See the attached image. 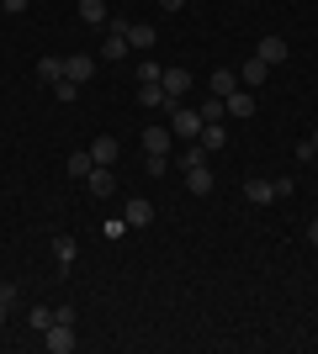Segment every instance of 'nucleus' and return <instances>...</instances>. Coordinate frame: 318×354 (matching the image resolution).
<instances>
[{
	"label": "nucleus",
	"instance_id": "f257e3e1",
	"mask_svg": "<svg viewBox=\"0 0 318 354\" xmlns=\"http://www.w3.org/2000/svg\"><path fill=\"white\" fill-rule=\"evenodd\" d=\"M127 27H133V21H112V27H106V43H101V53H96V59H106V64H122L127 59V53H133V43H127Z\"/></svg>",
	"mask_w": 318,
	"mask_h": 354
},
{
	"label": "nucleus",
	"instance_id": "f03ea898",
	"mask_svg": "<svg viewBox=\"0 0 318 354\" xmlns=\"http://www.w3.org/2000/svg\"><path fill=\"white\" fill-rule=\"evenodd\" d=\"M170 133H175V138H186V143H197V138H202V111H197V106H170Z\"/></svg>",
	"mask_w": 318,
	"mask_h": 354
},
{
	"label": "nucleus",
	"instance_id": "7ed1b4c3",
	"mask_svg": "<svg viewBox=\"0 0 318 354\" xmlns=\"http://www.w3.org/2000/svg\"><path fill=\"white\" fill-rule=\"evenodd\" d=\"M159 85H165L170 106H181L186 95H191V85H197V80H191V69H165V74H159Z\"/></svg>",
	"mask_w": 318,
	"mask_h": 354
},
{
	"label": "nucleus",
	"instance_id": "20e7f679",
	"mask_svg": "<svg viewBox=\"0 0 318 354\" xmlns=\"http://www.w3.org/2000/svg\"><path fill=\"white\" fill-rule=\"evenodd\" d=\"M96 53H69V59H64V80H75V85H85V80H91L96 74Z\"/></svg>",
	"mask_w": 318,
	"mask_h": 354
},
{
	"label": "nucleus",
	"instance_id": "39448f33",
	"mask_svg": "<svg viewBox=\"0 0 318 354\" xmlns=\"http://www.w3.org/2000/svg\"><path fill=\"white\" fill-rule=\"evenodd\" d=\"M43 344L53 354H69V349H75V323H48L43 328Z\"/></svg>",
	"mask_w": 318,
	"mask_h": 354
},
{
	"label": "nucleus",
	"instance_id": "423d86ee",
	"mask_svg": "<svg viewBox=\"0 0 318 354\" xmlns=\"http://www.w3.org/2000/svg\"><path fill=\"white\" fill-rule=\"evenodd\" d=\"M244 201H249V207H271V201H276V180L249 175V180H244Z\"/></svg>",
	"mask_w": 318,
	"mask_h": 354
},
{
	"label": "nucleus",
	"instance_id": "0eeeda50",
	"mask_svg": "<svg viewBox=\"0 0 318 354\" xmlns=\"http://www.w3.org/2000/svg\"><path fill=\"white\" fill-rule=\"evenodd\" d=\"M85 191H91V196H112V191H117V169H106V164H96L91 175H85Z\"/></svg>",
	"mask_w": 318,
	"mask_h": 354
},
{
	"label": "nucleus",
	"instance_id": "6e6552de",
	"mask_svg": "<svg viewBox=\"0 0 318 354\" xmlns=\"http://www.w3.org/2000/svg\"><path fill=\"white\" fill-rule=\"evenodd\" d=\"M186 191H191V196H207V191H212V169H207V159L186 164Z\"/></svg>",
	"mask_w": 318,
	"mask_h": 354
},
{
	"label": "nucleus",
	"instance_id": "1a4fd4ad",
	"mask_svg": "<svg viewBox=\"0 0 318 354\" xmlns=\"http://www.w3.org/2000/svg\"><path fill=\"white\" fill-rule=\"evenodd\" d=\"M170 143H175V133H170V127H159V122H154V127H143V153H170Z\"/></svg>",
	"mask_w": 318,
	"mask_h": 354
},
{
	"label": "nucleus",
	"instance_id": "9d476101",
	"mask_svg": "<svg viewBox=\"0 0 318 354\" xmlns=\"http://www.w3.org/2000/svg\"><path fill=\"white\" fill-rule=\"evenodd\" d=\"M122 217H127V227H149V222H154V201H143V196H133V201L122 207Z\"/></svg>",
	"mask_w": 318,
	"mask_h": 354
},
{
	"label": "nucleus",
	"instance_id": "9b49d317",
	"mask_svg": "<svg viewBox=\"0 0 318 354\" xmlns=\"http://www.w3.org/2000/svg\"><path fill=\"white\" fill-rule=\"evenodd\" d=\"M91 159H96V164H106V169H112V164L122 159V143H117V138H112V133H106V138H96V143H91Z\"/></svg>",
	"mask_w": 318,
	"mask_h": 354
},
{
	"label": "nucleus",
	"instance_id": "f8f14e48",
	"mask_svg": "<svg viewBox=\"0 0 318 354\" xmlns=\"http://www.w3.org/2000/svg\"><path fill=\"white\" fill-rule=\"evenodd\" d=\"M233 90H239V74H233V69H212V80H207V95H223V101H228Z\"/></svg>",
	"mask_w": 318,
	"mask_h": 354
},
{
	"label": "nucleus",
	"instance_id": "ddd939ff",
	"mask_svg": "<svg viewBox=\"0 0 318 354\" xmlns=\"http://www.w3.org/2000/svg\"><path fill=\"white\" fill-rule=\"evenodd\" d=\"M207 153H218V148H228V127L223 122H202V138H197Z\"/></svg>",
	"mask_w": 318,
	"mask_h": 354
},
{
	"label": "nucleus",
	"instance_id": "4468645a",
	"mask_svg": "<svg viewBox=\"0 0 318 354\" xmlns=\"http://www.w3.org/2000/svg\"><path fill=\"white\" fill-rule=\"evenodd\" d=\"M228 117H239V122H249L255 117V95H249V90H233V95H228Z\"/></svg>",
	"mask_w": 318,
	"mask_h": 354
},
{
	"label": "nucleus",
	"instance_id": "2eb2a0df",
	"mask_svg": "<svg viewBox=\"0 0 318 354\" xmlns=\"http://www.w3.org/2000/svg\"><path fill=\"white\" fill-rule=\"evenodd\" d=\"M127 43H133V48H138V53H149V48H154V43H159V32H154V27H149V21H133V27H127Z\"/></svg>",
	"mask_w": 318,
	"mask_h": 354
},
{
	"label": "nucleus",
	"instance_id": "dca6fc26",
	"mask_svg": "<svg viewBox=\"0 0 318 354\" xmlns=\"http://www.w3.org/2000/svg\"><path fill=\"white\" fill-rule=\"evenodd\" d=\"M265 64H287V37H260V48H255Z\"/></svg>",
	"mask_w": 318,
	"mask_h": 354
},
{
	"label": "nucleus",
	"instance_id": "f3484780",
	"mask_svg": "<svg viewBox=\"0 0 318 354\" xmlns=\"http://www.w3.org/2000/svg\"><path fill=\"white\" fill-rule=\"evenodd\" d=\"M80 21L85 27H106V0H80Z\"/></svg>",
	"mask_w": 318,
	"mask_h": 354
},
{
	"label": "nucleus",
	"instance_id": "a211bd4d",
	"mask_svg": "<svg viewBox=\"0 0 318 354\" xmlns=\"http://www.w3.org/2000/svg\"><path fill=\"white\" fill-rule=\"evenodd\" d=\"M265 74H271V64L255 53V59H244V80H239V85H265Z\"/></svg>",
	"mask_w": 318,
	"mask_h": 354
},
{
	"label": "nucleus",
	"instance_id": "6ab92c4d",
	"mask_svg": "<svg viewBox=\"0 0 318 354\" xmlns=\"http://www.w3.org/2000/svg\"><path fill=\"white\" fill-rule=\"evenodd\" d=\"M37 80H43V85H59V80H64V59H53V53L37 59Z\"/></svg>",
	"mask_w": 318,
	"mask_h": 354
},
{
	"label": "nucleus",
	"instance_id": "aec40b11",
	"mask_svg": "<svg viewBox=\"0 0 318 354\" xmlns=\"http://www.w3.org/2000/svg\"><path fill=\"white\" fill-rule=\"evenodd\" d=\"M96 169V159H91V148H75V153H69V175L75 180H85Z\"/></svg>",
	"mask_w": 318,
	"mask_h": 354
},
{
	"label": "nucleus",
	"instance_id": "412c9836",
	"mask_svg": "<svg viewBox=\"0 0 318 354\" xmlns=\"http://www.w3.org/2000/svg\"><path fill=\"white\" fill-rule=\"evenodd\" d=\"M197 111H202V122H223V117H228L223 95H202V106H197Z\"/></svg>",
	"mask_w": 318,
	"mask_h": 354
},
{
	"label": "nucleus",
	"instance_id": "4be33fe9",
	"mask_svg": "<svg viewBox=\"0 0 318 354\" xmlns=\"http://www.w3.org/2000/svg\"><path fill=\"white\" fill-rule=\"evenodd\" d=\"M138 106H170L165 85H159V80H154V85H138Z\"/></svg>",
	"mask_w": 318,
	"mask_h": 354
},
{
	"label": "nucleus",
	"instance_id": "5701e85b",
	"mask_svg": "<svg viewBox=\"0 0 318 354\" xmlns=\"http://www.w3.org/2000/svg\"><path fill=\"white\" fill-rule=\"evenodd\" d=\"M75 238H69V233H59V238H53V259H59V265H75Z\"/></svg>",
	"mask_w": 318,
	"mask_h": 354
},
{
	"label": "nucleus",
	"instance_id": "b1692460",
	"mask_svg": "<svg viewBox=\"0 0 318 354\" xmlns=\"http://www.w3.org/2000/svg\"><path fill=\"white\" fill-rule=\"evenodd\" d=\"M27 323H32V333H43V328L53 323V307H37V301H32V312H27Z\"/></svg>",
	"mask_w": 318,
	"mask_h": 354
},
{
	"label": "nucleus",
	"instance_id": "393cba45",
	"mask_svg": "<svg viewBox=\"0 0 318 354\" xmlns=\"http://www.w3.org/2000/svg\"><path fill=\"white\" fill-rule=\"evenodd\" d=\"M159 74H165V69H159V64H154V59H143V64H138V85H154Z\"/></svg>",
	"mask_w": 318,
	"mask_h": 354
},
{
	"label": "nucleus",
	"instance_id": "a878e982",
	"mask_svg": "<svg viewBox=\"0 0 318 354\" xmlns=\"http://www.w3.org/2000/svg\"><path fill=\"white\" fill-rule=\"evenodd\" d=\"M53 95H59V101H75L80 85H75V80H59V85H53Z\"/></svg>",
	"mask_w": 318,
	"mask_h": 354
},
{
	"label": "nucleus",
	"instance_id": "bb28decb",
	"mask_svg": "<svg viewBox=\"0 0 318 354\" xmlns=\"http://www.w3.org/2000/svg\"><path fill=\"white\" fill-rule=\"evenodd\" d=\"M318 159V148H313V138H308V143H297V164H313Z\"/></svg>",
	"mask_w": 318,
	"mask_h": 354
},
{
	"label": "nucleus",
	"instance_id": "cd10ccee",
	"mask_svg": "<svg viewBox=\"0 0 318 354\" xmlns=\"http://www.w3.org/2000/svg\"><path fill=\"white\" fill-rule=\"evenodd\" d=\"M0 11H11V16H21V11H27V0H0Z\"/></svg>",
	"mask_w": 318,
	"mask_h": 354
},
{
	"label": "nucleus",
	"instance_id": "c85d7f7f",
	"mask_svg": "<svg viewBox=\"0 0 318 354\" xmlns=\"http://www.w3.org/2000/svg\"><path fill=\"white\" fill-rule=\"evenodd\" d=\"M308 243H313V249H318V217L308 222Z\"/></svg>",
	"mask_w": 318,
	"mask_h": 354
},
{
	"label": "nucleus",
	"instance_id": "c756f323",
	"mask_svg": "<svg viewBox=\"0 0 318 354\" xmlns=\"http://www.w3.org/2000/svg\"><path fill=\"white\" fill-rule=\"evenodd\" d=\"M186 0H159V11H181Z\"/></svg>",
	"mask_w": 318,
	"mask_h": 354
},
{
	"label": "nucleus",
	"instance_id": "7c9ffc66",
	"mask_svg": "<svg viewBox=\"0 0 318 354\" xmlns=\"http://www.w3.org/2000/svg\"><path fill=\"white\" fill-rule=\"evenodd\" d=\"M6 317H11V301H6V296H0V328H6Z\"/></svg>",
	"mask_w": 318,
	"mask_h": 354
},
{
	"label": "nucleus",
	"instance_id": "2f4dec72",
	"mask_svg": "<svg viewBox=\"0 0 318 354\" xmlns=\"http://www.w3.org/2000/svg\"><path fill=\"white\" fill-rule=\"evenodd\" d=\"M313 148H318V133H313Z\"/></svg>",
	"mask_w": 318,
	"mask_h": 354
}]
</instances>
